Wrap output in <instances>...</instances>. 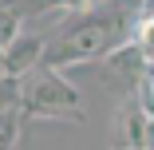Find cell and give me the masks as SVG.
I'll use <instances>...</instances> for the list:
<instances>
[{"instance_id":"6da1fadb","label":"cell","mask_w":154,"mask_h":150,"mask_svg":"<svg viewBox=\"0 0 154 150\" xmlns=\"http://www.w3.org/2000/svg\"><path fill=\"white\" fill-rule=\"evenodd\" d=\"M138 12L127 4H79L75 20L59 24V32L48 40L44 67L48 71H67L91 59H111L119 47L134 40Z\"/></svg>"},{"instance_id":"7a4b0ae2","label":"cell","mask_w":154,"mask_h":150,"mask_svg":"<svg viewBox=\"0 0 154 150\" xmlns=\"http://www.w3.org/2000/svg\"><path fill=\"white\" fill-rule=\"evenodd\" d=\"M20 111L24 118H75V123H83L75 83H67L63 71H48V67H40L36 83L24 91Z\"/></svg>"},{"instance_id":"3957f363","label":"cell","mask_w":154,"mask_h":150,"mask_svg":"<svg viewBox=\"0 0 154 150\" xmlns=\"http://www.w3.org/2000/svg\"><path fill=\"white\" fill-rule=\"evenodd\" d=\"M44 51H48V40H40L36 32H20L4 47V75H12V79L32 75L36 67H44Z\"/></svg>"},{"instance_id":"277c9868","label":"cell","mask_w":154,"mask_h":150,"mask_svg":"<svg viewBox=\"0 0 154 150\" xmlns=\"http://www.w3.org/2000/svg\"><path fill=\"white\" fill-rule=\"evenodd\" d=\"M107 63H111V71L122 79V83H131V87H138L142 83V75H146V67H150V59H146V51L131 40L127 47H119L111 59H107Z\"/></svg>"},{"instance_id":"5b68a950","label":"cell","mask_w":154,"mask_h":150,"mask_svg":"<svg viewBox=\"0 0 154 150\" xmlns=\"http://www.w3.org/2000/svg\"><path fill=\"white\" fill-rule=\"evenodd\" d=\"M146 130H150L146 111L138 103H131L119 115V150H146Z\"/></svg>"},{"instance_id":"8992f818","label":"cell","mask_w":154,"mask_h":150,"mask_svg":"<svg viewBox=\"0 0 154 150\" xmlns=\"http://www.w3.org/2000/svg\"><path fill=\"white\" fill-rule=\"evenodd\" d=\"M20 127H24V111H4L0 115V150H16Z\"/></svg>"},{"instance_id":"52a82bcc","label":"cell","mask_w":154,"mask_h":150,"mask_svg":"<svg viewBox=\"0 0 154 150\" xmlns=\"http://www.w3.org/2000/svg\"><path fill=\"white\" fill-rule=\"evenodd\" d=\"M20 103H24V87H20V79L0 75V115H4V111H20Z\"/></svg>"},{"instance_id":"ba28073f","label":"cell","mask_w":154,"mask_h":150,"mask_svg":"<svg viewBox=\"0 0 154 150\" xmlns=\"http://www.w3.org/2000/svg\"><path fill=\"white\" fill-rule=\"evenodd\" d=\"M134 44L146 51V59H150V63H154V16H138V24H134Z\"/></svg>"},{"instance_id":"9c48e42d","label":"cell","mask_w":154,"mask_h":150,"mask_svg":"<svg viewBox=\"0 0 154 150\" xmlns=\"http://www.w3.org/2000/svg\"><path fill=\"white\" fill-rule=\"evenodd\" d=\"M134 103L146 111V118H154V63L146 67V75H142V83L134 87Z\"/></svg>"},{"instance_id":"30bf717a","label":"cell","mask_w":154,"mask_h":150,"mask_svg":"<svg viewBox=\"0 0 154 150\" xmlns=\"http://www.w3.org/2000/svg\"><path fill=\"white\" fill-rule=\"evenodd\" d=\"M20 36V16L12 4H0V47H8L12 40Z\"/></svg>"},{"instance_id":"8fae6325","label":"cell","mask_w":154,"mask_h":150,"mask_svg":"<svg viewBox=\"0 0 154 150\" xmlns=\"http://www.w3.org/2000/svg\"><path fill=\"white\" fill-rule=\"evenodd\" d=\"M146 150H154V118H150V130H146Z\"/></svg>"},{"instance_id":"7c38bea8","label":"cell","mask_w":154,"mask_h":150,"mask_svg":"<svg viewBox=\"0 0 154 150\" xmlns=\"http://www.w3.org/2000/svg\"><path fill=\"white\" fill-rule=\"evenodd\" d=\"M0 75H4V47H0Z\"/></svg>"}]
</instances>
